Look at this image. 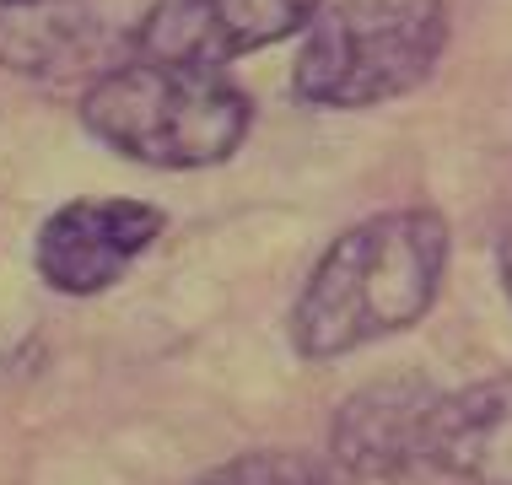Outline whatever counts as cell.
<instances>
[{
    "label": "cell",
    "mask_w": 512,
    "mask_h": 485,
    "mask_svg": "<svg viewBox=\"0 0 512 485\" xmlns=\"http://www.w3.org/2000/svg\"><path fill=\"white\" fill-rule=\"evenodd\" d=\"M448 265V221L437 211H383L329 243L292 308V345L335 362L367 340L399 335L437 302Z\"/></svg>",
    "instance_id": "obj_1"
},
{
    "label": "cell",
    "mask_w": 512,
    "mask_h": 485,
    "mask_svg": "<svg viewBox=\"0 0 512 485\" xmlns=\"http://www.w3.org/2000/svg\"><path fill=\"white\" fill-rule=\"evenodd\" d=\"M243 87H232L216 65L141 60L114 65L81 97V124L103 146L146 168H211L227 162L248 135Z\"/></svg>",
    "instance_id": "obj_2"
},
{
    "label": "cell",
    "mask_w": 512,
    "mask_h": 485,
    "mask_svg": "<svg viewBox=\"0 0 512 485\" xmlns=\"http://www.w3.org/2000/svg\"><path fill=\"white\" fill-rule=\"evenodd\" d=\"M448 49L442 0H335L302 27L297 92L318 108H367L405 97Z\"/></svg>",
    "instance_id": "obj_3"
},
{
    "label": "cell",
    "mask_w": 512,
    "mask_h": 485,
    "mask_svg": "<svg viewBox=\"0 0 512 485\" xmlns=\"http://www.w3.org/2000/svg\"><path fill=\"white\" fill-rule=\"evenodd\" d=\"M324 0H157L135 27L141 60L221 65L302 33Z\"/></svg>",
    "instance_id": "obj_4"
},
{
    "label": "cell",
    "mask_w": 512,
    "mask_h": 485,
    "mask_svg": "<svg viewBox=\"0 0 512 485\" xmlns=\"http://www.w3.org/2000/svg\"><path fill=\"white\" fill-rule=\"evenodd\" d=\"M162 211L146 200H71L38 227V275L65 297L108 291L151 243Z\"/></svg>",
    "instance_id": "obj_5"
},
{
    "label": "cell",
    "mask_w": 512,
    "mask_h": 485,
    "mask_svg": "<svg viewBox=\"0 0 512 485\" xmlns=\"http://www.w3.org/2000/svg\"><path fill=\"white\" fill-rule=\"evenodd\" d=\"M135 0H22L0 6V65L22 76H76L114 44L135 49Z\"/></svg>",
    "instance_id": "obj_6"
},
{
    "label": "cell",
    "mask_w": 512,
    "mask_h": 485,
    "mask_svg": "<svg viewBox=\"0 0 512 485\" xmlns=\"http://www.w3.org/2000/svg\"><path fill=\"white\" fill-rule=\"evenodd\" d=\"M437 394L442 388L415 372L367 383L335 410V426H329L335 464L362 480H405L426 469V415H432Z\"/></svg>",
    "instance_id": "obj_7"
},
{
    "label": "cell",
    "mask_w": 512,
    "mask_h": 485,
    "mask_svg": "<svg viewBox=\"0 0 512 485\" xmlns=\"http://www.w3.org/2000/svg\"><path fill=\"white\" fill-rule=\"evenodd\" d=\"M426 469L459 485H512V372L442 388L432 399Z\"/></svg>",
    "instance_id": "obj_8"
},
{
    "label": "cell",
    "mask_w": 512,
    "mask_h": 485,
    "mask_svg": "<svg viewBox=\"0 0 512 485\" xmlns=\"http://www.w3.org/2000/svg\"><path fill=\"white\" fill-rule=\"evenodd\" d=\"M200 485H367L345 464H324L308 453H243V459L211 469Z\"/></svg>",
    "instance_id": "obj_9"
},
{
    "label": "cell",
    "mask_w": 512,
    "mask_h": 485,
    "mask_svg": "<svg viewBox=\"0 0 512 485\" xmlns=\"http://www.w3.org/2000/svg\"><path fill=\"white\" fill-rule=\"evenodd\" d=\"M496 270H502V291H507V302H512V221H507V232H502V248H496Z\"/></svg>",
    "instance_id": "obj_10"
},
{
    "label": "cell",
    "mask_w": 512,
    "mask_h": 485,
    "mask_svg": "<svg viewBox=\"0 0 512 485\" xmlns=\"http://www.w3.org/2000/svg\"><path fill=\"white\" fill-rule=\"evenodd\" d=\"M0 6H22V0H0Z\"/></svg>",
    "instance_id": "obj_11"
}]
</instances>
